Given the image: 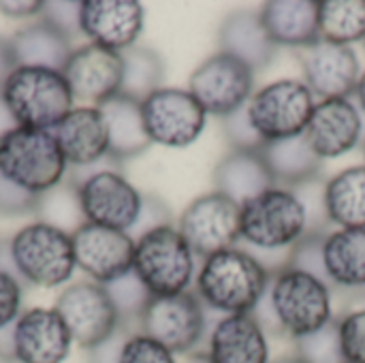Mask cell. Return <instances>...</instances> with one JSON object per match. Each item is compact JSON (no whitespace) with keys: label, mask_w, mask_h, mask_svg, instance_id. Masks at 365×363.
<instances>
[{"label":"cell","mask_w":365,"mask_h":363,"mask_svg":"<svg viewBox=\"0 0 365 363\" xmlns=\"http://www.w3.org/2000/svg\"><path fill=\"white\" fill-rule=\"evenodd\" d=\"M133 272L152 297L180 295L192 282L195 255L173 225L158 227L135 240Z\"/></svg>","instance_id":"cell-6"},{"label":"cell","mask_w":365,"mask_h":363,"mask_svg":"<svg viewBox=\"0 0 365 363\" xmlns=\"http://www.w3.org/2000/svg\"><path fill=\"white\" fill-rule=\"evenodd\" d=\"M17 68V62L13 58V51H11V43L9 39H4L0 34V94H2V88L6 83V79L11 77V73Z\"/></svg>","instance_id":"cell-46"},{"label":"cell","mask_w":365,"mask_h":363,"mask_svg":"<svg viewBox=\"0 0 365 363\" xmlns=\"http://www.w3.org/2000/svg\"><path fill=\"white\" fill-rule=\"evenodd\" d=\"M218 45L222 53L246 64L252 73L263 71L276 56V45L269 39L259 11H233L229 13L218 30Z\"/></svg>","instance_id":"cell-24"},{"label":"cell","mask_w":365,"mask_h":363,"mask_svg":"<svg viewBox=\"0 0 365 363\" xmlns=\"http://www.w3.org/2000/svg\"><path fill=\"white\" fill-rule=\"evenodd\" d=\"M325 270L331 289L365 291V229H338L327 235Z\"/></svg>","instance_id":"cell-29"},{"label":"cell","mask_w":365,"mask_h":363,"mask_svg":"<svg viewBox=\"0 0 365 363\" xmlns=\"http://www.w3.org/2000/svg\"><path fill=\"white\" fill-rule=\"evenodd\" d=\"M139 332L160 342L173 355H186L203 340V304L197 293L190 291L169 297H152L141 315Z\"/></svg>","instance_id":"cell-13"},{"label":"cell","mask_w":365,"mask_h":363,"mask_svg":"<svg viewBox=\"0 0 365 363\" xmlns=\"http://www.w3.org/2000/svg\"><path fill=\"white\" fill-rule=\"evenodd\" d=\"M53 310L64 321L73 342L86 351L107 340L120 327V317L105 285L94 280L68 285L58 295Z\"/></svg>","instance_id":"cell-12"},{"label":"cell","mask_w":365,"mask_h":363,"mask_svg":"<svg viewBox=\"0 0 365 363\" xmlns=\"http://www.w3.org/2000/svg\"><path fill=\"white\" fill-rule=\"evenodd\" d=\"M263 156L276 186L289 190H297L319 180L323 169V160L314 154L304 135L265 143Z\"/></svg>","instance_id":"cell-28"},{"label":"cell","mask_w":365,"mask_h":363,"mask_svg":"<svg viewBox=\"0 0 365 363\" xmlns=\"http://www.w3.org/2000/svg\"><path fill=\"white\" fill-rule=\"evenodd\" d=\"M317 96L299 79H278L252 92L246 111L265 143L304 135Z\"/></svg>","instance_id":"cell-8"},{"label":"cell","mask_w":365,"mask_h":363,"mask_svg":"<svg viewBox=\"0 0 365 363\" xmlns=\"http://www.w3.org/2000/svg\"><path fill=\"white\" fill-rule=\"evenodd\" d=\"M122 86L120 94H126L143 103L150 94L163 88L165 62L158 51L145 45H133L122 51Z\"/></svg>","instance_id":"cell-31"},{"label":"cell","mask_w":365,"mask_h":363,"mask_svg":"<svg viewBox=\"0 0 365 363\" xmlns=\"http://www.w3.org/2000/svg\"><path fill=\"white\" fill-rule=\"evenodd\" d=\"M43 2L38 0H0V13L11 19H26V17H41Z\"/></svg>","instance_id":"cell-45"},{"label":"cell","mask_w":365,"mask_h":363,"mask_svg":"<svg viewBox=\"0 0 365 363\" xmlns=\"http://www.w3.org/2000/svg\"><path fill=\"white\" fill-rule=\"evenodd\" d=\"M240 218L242 205L212 190L188 203L178 220V231L195 257L207 259L220 250L237 246Z\"/></svg>","instance_id":"cell-9"},{"label":"cell","mask_w":365,"mask_h":363,"mask_svg":"<svg viewBox=\"0 0 365 363\" xmlns=\"http://www.w3.org/2000/svg\"><path fill=\"white\" fill-rule=\"evenodd\" d=\"M145 133L152 143L188 148L205 128L207 113L199 101L182 88H160L141 103Z\"/></svg>","instance_id":"cell-11"},{"label":"cell","mask_w":365,"mask_h":363,"mask_svg":"<svg viewBox=\"0 0 365 363\" xmlns=\"http://www.w3.org/2000/svg\"><path fill=\"white\" fill-rule=\"evenodd\" d=\"M53 135L68 167L94 165L107 156V128L96 107H73Z\"/></svg>","instance_id":"cell-25"},{"label":"cell","mask_w":365,"mask_h":363,"mask_svg":"<svg viewBox=\"0 0 365 363\" xmlns=\"http://www.w3.org/2000/svg\"><path fill=\"white\" fill-rule=\"evenodd\" d=\"M364 45H365V39H364Z\"/></svg>","instance_id":"cell-54"},{"label":"cell","mask_w":365,"mask_h":363,"mask_svg":"<svg viewBox=\"0 0 365 363\" xmlns=\"http://www.w3.org/2000/svg\"><path fill=\"white\" fill-rule=\"evenodd\" d=\"M36 218H38V223L51 225V227L73 235L86 223L81 201H79V188L66 180H62L51 190L38 195Z\"/></svg>","instance_id":"cell-33"},{"label":"cell","mask_w":365,"mask_h":363,"mask_svg":"<svg viewBox=\"0 0 365 363\" xmlns=\"http://www.w3.org/2000/svg\"><path fill=\"white\" fill-rule=\"evenodd\" d=\"M21 310V285L0 272V329L15 323Z\"/></svg>","instance_id":"cell-44"},{"label":"cell","mask_w":365,"mask_h":363,"mask_svg":"<svg viewBox=\"0 0 365 363\" xmlns=\"http://www.w3.org/2000/svg\"><path fill=\"white\" fill-rule=\"evenodd\" d=\"M265 300L282 336H289L293 342L334 319V289L304 272L282 270L274 274Z\"/></svg>","instance_id":"cell-2"},{"label":"cell","mask_w":365,"mask_h":363,"mask_svg":"<svg viewBox=\"0 0 365 363\" xmlns=\"http://www.w3.org/2000/svg\"><path fill=\"white\" fill-rule=\"evenodd\" d=\"M0 363H17V355H15V323L0 329Z\"/></svg>","instance_id":"cell-47"},{"label":"cell","mask_w":365,"mask_h":363,"mask_svg":"<svg viewBox=\"0 0 365 363\" xmlns=\"http://www.w3.org/2000/svg\"><path fill=\"white\" fill-rule=\"evenodd\" d=\"M71 344V332L53 308H32L15 321L17 363H64Z\"/></svg>","instance_id":"cell-20"},{"label":"cell","mask_w":365,"mask_h":363,"mask_svg":"<svg viewBox=\"0 0 365 363\" xmlns=\"http://www.w3.org/2000/svg\"><path fill=\"white\" fill-rule=\"evenodd\" d=\"M295 355L306 363H346L340 344L338 319H331L321 329L295 340Z\"/></svg>","instance_id":"cell-35"},{"label":"cell","mask_w":365,"mask_h":363,"mask_svg":"<svg viewBox=\"0 0 365 363\" xmlns=\"http://www.w3.org/2000/svg\"><path fill=\"white\" fill-rule=\"evenodd\" d=\"M11 252L21 280L41 289L64 285L77 267L71 235L45 223L17 231L11 237Z\"/></svg>","instance_id":"cell-7"},{"label":"cell","mask_w":365,"mask_h":363,"mask_svg":"<svg viewBox=\"0 0 365 363\" xmlns=\"http://www.w3.org/2000/svg\"><path fill=\"white\" fill-rule=\"evenodd\" d=\"M272 274L246 248H227L207 259L197 274L195 289L203 306L227 315H250L263 300Z\"/></svg>","instance_id":"cell-1"},{"label":"cell","mask_w":365,"mask_h":363,"mask_svg":"<svg viewBox=\"0 0 365 363\" xmlns=\"http://www.w3.org/2000/svg\"><path fill=\"white\" fill-rule=\"evenodd\" d=\"M222 135L227 143L231 145V150H263L265 148V141L255 131L246 107L222 118Z\"/></svg>","instance_id":"cell-38"},{"label":"cell","mask_w":365,"mask_h":363,"mask_svg":"<svg viewBox=\"0 0 365 363\" xmlns=\"http://www.w3.org/2000/svg\"><path fill=\"white\" fill-rule=\"evenodd\" d=\"M122 53L88 43L73 49L62 75L75 101L98 107L103 101L120 92L122 86Z\"/></svg>","instance_id":"cell-17"},{"label":"cell","mask_w":365,"mask_h":363,"mask_svg":"<svg viewBox=\"0 0 365 363\" xmlns=\"http://www.w3.org/2000/svg\"><path fill=\"white\" fill-rule=\"evenodd\" d=\"M304 71V83L321 101L349 98L355 94L361 66L353 47L319 39L317 43L295 49Z\"/></svg>","instance_id":"cell-15"},{"label":"cell","mask_w":365,"mask_h":363,"mask_svg":"<svg viewBox=\"0 0 365 363\" xmlns=\"http://www.w3.org/2000/svg\"><path fill=\"white\" fill-rule=\"evenodd\" d=\"M133 334H139V332H135L133 327L120 323V327L107 340H103L101 344L86 351L88 353V363H120L122 347L128 340V336H133Z\"/></svg>","instance_id":"cell-43"},{"label":"cell","mask_w":365,"mask_h":363,"mask_svg":"<svg viewBox=\"0 0 365 363\" xmlns=\"http://www.w3.org/2000/svg\"><path fill=\"white\" fill-rule=\"evenodd\" d=\"M171 208L158 197V195H143V203H141V212L137 218V225L133 227V233L143 235L152 229L158 227H169L171 225ZM130 235V233H128Z\"/></svg>","instance_id":"cell-42"},{"label":"cell","mask_w":365,"mask_h":363,"mask_svg":"<svg viewBox=\"0 0 365 363\" xmlns=\"http://www.w3.org/2000/svg\"><path fill=\"white\" fill-rule=\"evenodd\" d=\"M86 223L130 233L137 225L143 195L118 171L107 169L79 186Z\"/></svg>","instance_id":"cell-14"},{"label":"cell","mask_w":365,"mask_h":363,"mask_svg":"<svg viewBox=\"0 0 365 363\" xmlns=\"http://www.w3.org/2000/svg\"><path fill=\"white\" fill-rule=\"evenodd\" d=\"M272 363H306V362H304V359H299V357H297V355L293 353V355H287V357H280L278 362H272Z\"/></svg>","instance_id":"cell-52"},{"label":"cell","mask_w":365,"mask_h":363,"mask_svg":"<svg viewBox=\"0 0 365 363\" xmlns=\"http://www.w3.org/2000/svg\"><path fill=\"white\" fill-rule=\"evenodd\" d=\"M113 306H115V312L120 317V323L122 325H128L133 327L135 332H139V323H141V315L143 310L148 308L152 295L150 291L143 287V282L137 278L135 272H128L126 276L105 285Z\"/></svg>","instance_id":"cell-34"},{"label":"cell","mask_w":365,"mask_h":363,"mask_svg":"<svg viewBox=\"0 0 365 363\" xmlns=\"http://www.w3.org/2000/svg\"><path fill=\"white\" fill-rule=\"evenodd\" d=\"M9 43L17 66L49 68L58 73H62L75 49L73 39H68L43 17H36L34 21H28L17 28L9 36Z\"/></svg>","instance_id":"cell-27"},{"label":"cell","mask_w":365,"mask_h":363,"mask_svg":"<svg viewBox=\"0 0 365 363\" xmlns=\"http://www.w3.org/2000/svg\"><path fill=\"white\" fill-rule=\"evenodd\" d=\"M212 182L216 193L233 199L237 205H246L276 186L263 150H229L214 167Z\"/></svg>","instance_id":"cell-21"},{"label":"cell","mask_w":365,"mask_h":363,"mask_svg":"<svg viewBox=\"0 0 365 363\" xmlns=\"http://www.w3.org/2000/svg\"><path fill=\"white\" fill-rule=\"evenodd\" d=\"M329 233H306L289 250V261L284 270H295L310 274L331 287L325 270V240Z\"/></svg>","instance_id":"cell-36"},{"label":"cell","mask_w":365,"mask_h":363,"mask_svg":"<svg viewBox=\"0 0 365 363\" xmlns=\"http://www.w3.org/2000/svg\"><path fill=\"white\" fill-rule=\"evenodd\" d=\"M175 355L145 334H133L122 347L120 363H175Z\"/></svg>","instance_id":"cell-40"},{"label":"cell","mask_w":365,"mask_h":363,"mask_svg":"<svg viewBox=\"0 0 365 363\" xmlns=\"http://www.w3.org/2000/svg\"><path fill=\"white\" fill-rule=\"evenodd\" d=\"M0 272L11 276V278H15L21 287H26V282L21 280V276L17 272L13 252H11V240H0Z\"/></svg>","instance_id":"cell-48"},{"label":"cell","mask_w":365,"mask_h":363,"mask_svg":"<svg viewBox=\"0 0 365 363\" xmlns=\"http://www.w3.org/2000/svg\"><path fill=\"white\" fill-rule=\"evenodd\" d=\"M340 344L346 363H365V310H353L338 319Z\"/></svg>","instance_id":"cell-37"},{"label":"cell","mask_w":365,"mask_h":363,"mask_svg":"<svg viewBox=\"0 0 365 363\" xmlns=\"http://www.w3.org/2000/svg\"><path fill=\"white\" fill-rule=\"evenodd\" d=\"M308 233V216L295 190L274 186L242 205L240 240L261 252L289 250Z\"/></svg>","instance_id":"cell-5"},{"label":"cell","mask_w":365,"mask_h":363,"mask_svg":"<svg viewBox=\"0 0 365 363\" xmlns=\"http://www.w3.org/2000/svg\"><path fill=\"white\" fill-rule=\"evenodd\" d=\"M145 13L137 0H83L81 34L90 43L111 51H126L137 45L143 32Z\"/></svg>","instance_id":"cell-18"},{"label":"cell","mask_w":365,"mask_h":363,"mask_svg":"<svg viewBox=\"0 0 365 363\" xmlns=\"http://www.w3.org/2000/svg\"><path fill=\"white\" fill-rule=\"evenodd\" d=\"M361 131L364 120L357 105L351 98H329L317 103L304 137L314 154L325 160L351 152L359 143Z\"/></svg>","instance_id":"cell-19"},{"label":"cell","mask_w":365,"mask_h":363,"mask_svg":"<svg viewBox=\"0 0 365 363\" xmlns=\"http://www.w3.org/2000/svg\"><path fill=\"white\" fill-rule=\"evenodd\" d=\"M66 171L53 131L17 126L0 139V173L34 195L58 186Z\"/></svg>","instance_id":"cell-4"},{"label":"cell","mask_w":365,"mask_h":363,"mask_svg":"<svg viewBox=\"0 0 365 363\" xmlns=\"http://www.w3.org/2000/svg\"><path fill=\"white\" fill-rule=\"evenodd\" d=\"M2 98L17 126L41 131H53L75 103L62 73L34 66H17L2 88Z\"/></svg>","instance_id":"cell-3"},{"label":"cell","mask_w":365,"mask_h":363,"mask_svg":"<svg viewBox=\"0 0 365 363\" xmlns=\"http://www.w3.org/2000/svg\"><path fill=\"white\" fill-rule=\"evenodd\" d=\"M325 212L340 229H365V165L349 167L325 182Z\"/></svg>","instance_id":"cell-30"},{"label":"cell","mask_w":365,"mask_h":363,"mask_svg":"<svg viewBox=\"0 0 365 363\" xmlns=\"http://www.w3.org/2000/svg\"><path fill=\"white\" fill-rule=\"evenodd\" d=\"M71 240L75 265L94 282L109 285L133 272L135 240L126 231L83 223Z\"/></svg>","instance_id":"cell-16"},{"label":"cell","mask_w":365,"mask_h":363,"mask_svg":"<svg viewBox=\"0 0 365 363\" xmlns=\"http://www.w3.org/2000/svg\"><path fill=\"white\" fill-rule=\"evenodd\" d=\"M355 96H357V103H359V107H361V109L365 111V71L361 73V77H359V83H357Z\"/></svg>","instance_id":"cell-51"},{"label":"cell","mask_w":365,"mask_h":363,"mask_svg":"<svg viewBox=\"0 0 365 363\" xmlns=\"http://www.w3.org/2000/svg\"><path fill=\"white\" fill-rule=\"evenodd\" d=\"M13 128H17V122H15V118L11 116V111H9V107H6V103H4V98H2V94H0V139H2L6 133H11Z\"/></svg>","instance_id":"cell-49"},{"label":"cell","mask_w":365,"mask_h":363,"mask_svg":"<svg viewBox=\"0 0 365 363\" xmlns=\"http://www.w3.org/2000/svg\"><path fill=\"white\" fill-rule=\"evenodd\" d=\"M364 156H365V143H364Z\"/></svg>","instance_id":"cell-53"},{"label":"cell","mask_w":365,"mask_h":363,"mask_svg":"<svg viewBox=\"0 0 365 363\" xmlns=\"http://www.w3.org/2000/svg\"><path fill=\"white\" fill-rule=\"evenodd\" d=\"M105 120L107 128V156L118 165L141 156L152 148V141L145 133L141 103L126 96L113 94L96 107Z\"/></svg>","instance_id":"cell-22"},{"label":"cell","mask_w":365,"mask_h":363,"mask_svg":"<svg viewBox=\"0 0 365 363\" xmlns=\"http://www.w3.org/2000/svg\"><path fill=\"white\" fill-rule=\"evenodd\" d=\"M175 363H214L207 351H190L186 355H180V359Z\"/></svg>","instance_id":"cell-50"},{"label":"cell","mask_w":365,"mask_h":363,"mask_svg":"<svg viewBox=\"0 0 365 363\" xmlns=\"http://www.w3.org/2000/svg\"><path fill=\"white\" fill-rule=\"evenodd\" d=\"M319 39L353 45L365 39V0H321Z\"/></svg>","instance_id":"cell-32"},{"label":"cell","mask_w":365,"mask_h":363,"mask_svg":"<svg viewBox=\"0 0 365 363\" xmlns=\"http://www.w3.org/2000/svg\"><path fill=\"white\" fill-rule=\"evenodd\" d=\"M259 15L276 47L302 49L319 41L317 0H269Z\"/></svg>","instance_id":"cell-26"},{"label":"cell","mask_w":365,"mask_h":363,"mask_svg":"<svg viewBox=\"0 0 365 363\" xmlns=\"http://www.w3.org/2000/svg\"><path fill=\"white\" fill-rule=\"evenodd\" d=\"M252 88L255 73L222 51L205 58L188 77V92L199 101L207 116L212 113L220 120L246 107Z\"/></svg>","instance_id":"cell-10"},{"label":"cell","mask_w":365,"mask_h":363,"mask_svg":"<svg viewBox=\"0 0 365 363\" xmlns=\"http://www.w3.org/2000/svg\"><path fill=\"white\" fill-rule=\"evenodd\" d=\"M207 353L214 363H272L267 334L252 315L222 317L212 329Z\"/></svg>","instance_id":"cell-23"},{"label":"cell","mask_w":365,"mask_h":363,"mask_svg":"<svg viewBox=\"0 0 365 363\" xmlns=\"http://www.w3.org/2000/svg\"><path fill=\"white\" fill-rule=\"evenodd\" d=\"M41 17L64 32L68 39L81 34V2H43Z\"/></svg>","instance_id":"cell-41"},{"label":"cell","mask_w":365,"mask_h":363,"mask_svg":"<svg viewBox=\"0 0 365 363\" xmlns=\"http://www.w3.org/2000/svg\"><path fill=\"white\" fill-rule=\"evenodd\" d=\"M38 195L17 186L9 178L0 173V216L2 218H19V216H36Z\"/></svg>","instance_id":"cell-39"}]
</instances>
